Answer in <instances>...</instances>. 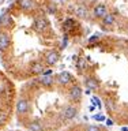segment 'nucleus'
I'll return each instance as SVG.
<instances>
[{
  "instance_id": "nucleus-1",
  "label": "nucleus",
  "mask_w": 128,
  "mask_h": 131,
  "mask_svg": "<svg viewBox=\"0 0 128 131\" xmlns=\"http://www.w3.org/2000/svg\"><path fill=\"white\" fill-rule=\"evenodd\" d=\"M10 42H11L10 36L6 31H0V52L7 51L8 47H10Z\"/></svg>"
},
{
  "instance_id": "nucleus-2",
  "label": "nucleus",
  "mask_w": 128,
  "mask_h": 131,
  "mask_svg": "<svg viewBox=\"0 0 128 131\" xmlns=\"http://www.w3.org/2000/svg\"><path fill=\"white\" fill-rule=\"evenodd\" d=\"M34 29H36L37 31H40V33L45 31V30L48 29V20L45 19V18H42V16L37 18V19L34 20Z\"/></svg>"
},
{
  "instance_id": "nucleus-3",
  "label": "nucleus",
  "mask_w": 128,
  "mask_h": 131,
  "mask_svg": "<svg viewBox=\"0 0 128 131\" xmlns=\"http://www.w3.org/2000/svg\"><path fill=\"white\" fill-rule=\"evenodd\" d=\"M76 113H78V108H76V106L69 105V106H67V108L64 109L63 117L65 119V120H71V119H74L76 116Z\"/></svg>"
},
{
  "instance_id": "nucleus-4",
  "label": "nucleus",
  "mask_w": 128,
  "mask_h": 131,
  "mask_svg": "<svg viewBox=\"0 0 128 131\" xmlns=\"http://www.w3.org/2000/svg\"><path fill=\"white\" fill-rule=\"evenodd\" d=\"M11 23H12L11 15L8 14L7 11H4L3 14L0 15V26L4 27V29H7V27H10V26H11Z\"/></svg>"
},
{
  "instance_id": "nucleus-5",
  "label": "nucleus",
  "mask_w": 128,
  "mask_h": 131,
  "mask_svg": "<svg viewBox=\"0 0 128 131\" xmlns=\"http://www.w3.org/2000/svg\"><path fill=\"white\" fill-rule=\"evenodd\" d=\"M82 89L79 88V86H72L71 89H69V98L74 101H79L82 98Z\"/></svg>"
},
{
  "instance_id": "nucleus-6",
  "label": "nucleus",
  "mask_w": 128,
  "mask_h": 131,
  "mask_svg": "<svg viewBox=\"0 0 128 131\" xmlns=\"http://www.w3.org/2000/svg\"><path fill=\"white\" fill-rule=\"evenodd\" d=\"M29 111V102L25 100V98H20V100L16 102V112L19 115H23Z\"/></svg>"
},
{
  "instance_id": "nucleus-7",
  "label": "nucleus",
  "mask_w": 128,
  "mask_h": 131,
  "mask_svg": "<svg viewBox=\"0 0 128 131\" xmlns=\"http://www.w3.org/2000/svg\"><path fill=\"white\" fill-rule=\"evenodd\" d=\"M59 53H57L56 51H51V52H48L46 53V56H45V60H46V63L49 66H53V64H56L57 61H59Z\"/></svg>"
},
{
  "instance_id": "nucleus-8",
  "label": "nucleus",
  "mask_w": 128,
  "mask_h": 131,
  "mask_svg": "<svg viewBox=\"0 0 128 131\" xmlns=\"http://www.w3.org/2000/svg\"><path fill=\"white\" fill-rule=\"evenodd\" d=\"M71 79H72L71 74L67 72V71L60 72L59 75H57V81H59L60 85H67V83H69V81H71Z\"/></svg>"
},
{
  "instance_id": "nucleus-9",
  "label": "nucleus",
  "mask_w": 128,
  "mask_h": 131,
  "mask_svg": "<svg viewBox=\"0 0 128 131\" xmlns=\"http://www.w3.org/2000/svg\"><path fill=\"white\" fill-rule=\"evenodd\" d=\"M105 14H108V8H106L104 4H98L94 8V16L96 18H102Z\"/></svg>"
},
{
  "instance_id": "nucleus-10",
  "label": "nucleus",
  "mask_w": 128,
  "mask_h": 131,
  "mask_svg": "<svg viewBox=\"0 0 128 131\" xmlns=\"http://www.w3.org/2000/svg\"><path fill=\"white\" fill-rule=\"evenodd\" d=\"M18 4L25 11H29V10L34 8V0H18Z\"/></svg>"
},
{
  "instance_id": "nucleus-11",
  "label": "nucleus",
  "mask_w": 128,
  "mask_h": 131,
  "mask_svg": "<svg viewBox=\"0 0 128 131\" xmlns=\"http://www.w3.org/2000/svg\"><path fill=\"white\" fill-rule=\"evenodd\" d=\"M85 83H86V88H89V90H97L98 89V82L91 77L85 79Z\"/></svg>"
},
{
  "instance_id": "nucleus-12",
  "label": "nucleus",
  "mask_w": 128,
  "mask_h": 131,
  "mask_svg": "<svg viewBox=\"0 0 128 131\" xmlns=\"http://www.w3.org/2000/svg\"><path fill=\"white\" fill-rule=\"evenodd\" d=\"M30 72L31 74H36V75L42 74L44 72V66L41 64V63H33L31 67H30Z\"/></svg>"
},
{
  "instance_id": "nucleus-13",
  "label": "nucleus",
  "mask_w": 128,
  "mask_h": 131,
  "mask_svg": "<svg viewBox=\"0 0 128 131\" xmlns=\"http://www.w3.org/2000/svg\"><path fill=\"white\" fill-rule=\"evenodd\" d=\"M38 81L44 86H52L53 85V77H51V75H44V74H42V77H40Z\"/></svg>"
},
{
  "instance_id": "nucleus-14",
  "label": "nucleus",
  "mask_w": 128,
  "mask_h": 131,
  "mask_svg": "<svg viewBox=\"0 0 128 131\" xmlns=\"http://www.w3.org/2000/svg\"><path fill=\"white\" fill-rule=\"evenodd\" d=\"M102 22H104V25H113L114 23L113 14H105L104 16H102Z\"/></svg>"
},
{
  "instance_id": "nucleus-15",
  "label": "nucleus",
  "mask_w": 128,
  "mask_h": 131,
  "mask_svg": "<svg viewBox=\"0 0 128 131\" xmlns=\"http://www.w3.org/2000/svg\"><path fill=\"white\" fill-rule=\"evenodd\" d=\"M29 130L30 131H42V126L40 124V122H31L29 124Z\"/></svg>"
},
{
  "instance_id": "nucleus-16",
  "label": "nucleus",
  "mask_w": 128,
  "mask_h": 131,
  "mask_svg": "<svg viewBox=\"0 0 128 131\" xmlns=\"http://www.w3.org/2000/svg\"><path fill=\"white\" fill-rule=\"evenodd\" d=\"M75 14L79 16V18H85V16L87 15V8L83 7V6L78 7V8H76V11H75Z\"/></svg>"
},
{
  "instance_id": "nucleus-17",
  "label": "nucleus",
  "mask_w": 128,
  "mask_h": 131,
  "mask_svg": "<svg viewBox=\"0 0 128 131\" xmlns=\"http://www.w3.org/2000/svg\"><path fill=\"white\" fill-rule=\"evenodd\" d=\"M91 102H93L94 106H97L98 109L102 108V104H101V101H100V98H98V97H93V98H91Z\"/></svg>"
},
{
  "instance_id": "nucleus-18",
  "label": "nucleus",
  "mask_w": 128,
  "mask_h": 131,
  "mask_svg": "<svg viewBox=\"0 0 128 131\" xmlns=\"http://www.w3.org/2000/svg\"><path fill=\"white\" fill-rule=\"evenodd\" d=\"M72 26H74V20L72 19H67L64 22V29H65V30H69Z\"/></svg>"
},
{
  "instance_id": "nucleus-19",
  "label": "nucleus",
  "mask_w": 128,
  "mask_h": 131,
  "mask_svg": "<svg viewBox=\"0 0 128 131\" xmlns=\"http://www.w3.org/2000/svg\"><path fill=\"white\" fill-rule=\"evenodd\" d=\"M94 120H97V122H102V120H105V116H104L102 113L94 115Z\"/></svg>"
},
{
  "instance_id": "nucleus-20",
  "label": "nucleus",
  "mask_w": 128,
  "mask_h": 131,
  "mask_svg": "<svg viewBox=\"0 0 128 131\" xmlns=\"http://www.w3.org/2000/svg\"><path fill=\"white\" fill-rule=\"evenodd\" d=\"M106 108H108L109 111H114V104H113V101H106Z\"/></svg>"
},
{
  "instance_id": "nucleus-21",
  "label": "nucleus",
  "mask_w": 128,
  "mask_h": 131,
  "mask_svg": "<svg viewBox=\"0 0 128 131\" xmlns=\"http://www.w3.org/2000/svg\"><path fill=\"white\" fill-rule=\"evenodd\" d=\"M78 67H79L80 70L86 67V61H85V59H79V61H78Z\"/></svg>"
},
{
  "instance_id": "nucleus-22",
  "label": "nucleus",
  "mask_w": 128,
  "mask_h": 131,
  "mask_svg": "<svg viewBox=\"0 0 128 131\" xmlns=\"http://www.w3.org/2000/svg\"><path fill=\"white\" fill-rule=\"evenodd\" d=\"M67 45H68V37L67 36H64V38H63V44H61V48H67Z\"/></svg>"
},
{
  "instance_id": "nucleus-23",
  "label": "nucleus",
  "mask_w": 128,
  "mask_h": 131,
  "mask_svg": "<svg viewBox=\"0 0 128 131\" xmlns=\"http://www.w3.org/2000/svg\"><path fill=\"white\" fill-rule=\"evenodd\" d=\"M86 131H100V128H98L97 126H87Z\"/></svg>"
},
{
  "instance_id": "nucleus-24",
  "label": "nucleus",
  "mask_w": 128,
  "mask_h": 131,
  "mask_svg": "<svg viewBox=\"0 0 128 131\" xmlns=\"http://www.w3.org/2000/svg\"><path fill=\"white\" fill-rule=\"evenodd\" d=\"M48 10H49V12H51V14H53V12L56 11V7H55V6H49Z\"/></svg>"
},
{
  "instance_id": "nucleus-25",
  "label": "nucleus",
  "mask_w": 128,
  "mask_h": 131,
  "mask_svg": "<svg viewBox=\"0 0 128 131\" xmlns=\"http://www.w3.org/2000/svg\"><path fill=\"white\" fill-rule=\"evenodd\" d=\"M98 37H100V36H98V34H96V36H93V37H90V42H93V41H96V40H98Z\"/></svg>"
},
{
  "instance_id": "nucleus-26",
  "label": "nucleus",
  "mask_w": 128,
  "mask_h": 131,
  "mask_svg": "<svg viewBox=\"0 0 128 131\" xmlns=\"http://www.w3.org/2000/svg\"><path fill=\"white\" fill-rule=\"evenodd\" d=\"M106 126H108V127H112V126H113V122L110 120V119H108V120H106Z\"/></svg>"
},
{
  "instance_id": "nucleus-27",
  "label": "nucleus",
  "mask_w": 128,
  "mask_h": 131,
  "mask_svg": "<svg viewBox=\"0 0 128 131\" xmlns=\"http://www.w3.org/2000/svg\"><path fill=\"white\" fill-rule=\"evenodd\" d=\"M42 74L44 75H52V70H46V71H44Z\"/></svg>"
},
{
  "instance_id": "nucleus-28",
  "label": "nucleus",
  "mask_w": 128,
  "mask_h": 131,
  "mask_svg": "<svg viewBox=\"0 0 128 131\" xmlns=\"http://www.w3.org/2000/svg\"><path fill=\"white\" fill-rule=\"evenodd\" d=\"M4 119H6V117H4L3 115H0V123H3V122H4Z\"/></svg>"
},
{
  "instance_id": "nucleus-29",
  "label": "nucleus",
  "mask_w": 128,
  "mask_h": 131,
  "mask_svg": "<svg viewBox=\"0 0 128 131\" xmlns=\"http://www.w3.org/2000/svg\"><path fill=\"white\" fill-rule=\"evenodd\" d=\"M89 109H90V111H96V106H94V105H91V106H90Z\"/></svg>"
},
{
  "instance_id": "nucleus-30",
  "label": "nucleus",
  "mask_w": 128,
  "mask_h": 131,
  "mask_svg": "<svg viewBox=\"0 0 128 131\" xmlns=\"http://www.w3.org/2000/svg\"><path fill=\"white\" fill-rule=\"evenodd\" d=\"M121 131H128V127H123V128H121Z\"/></svg>"
},
{
  "instance_id": "nucleus-31",
  "label": "nucleus",
  "mask_w": 128,
  "mask_h": 131,
  "mask_svg": "<svg viewBox=\"0 0 128 131\" xmlns=\"http://www.w3.org/2000/svg\"><path fill=\"white\" fill-rule=\"evenodd\" d=\"M3 2H4V0H0V4H2V3H3Z\"/></svg>"
},
{
  "instance_id": "nucleus-32",
  "label": "nucleus",
  "mask_w": 128,
  "mask_h": 131,
  "mask_svg": "<svg viewBox=\"0 0 128 131\" xmlns=\"http://www.w3.org/2000/svg\"><path fill=\"white\" fill-rule=\"evenodd\" d=\"M0 77H2V74H0Z\"/></svg>"
}]
</instances>
